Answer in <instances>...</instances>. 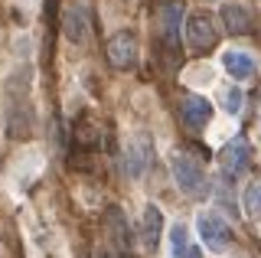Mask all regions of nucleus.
I'll return each instance as SVG.
<instances>
[{"label":"nucleus","mask_w":261,"mask_h":258,"mask_svg":"<svg viewBox=\"0 0 261 258\" xmlns=\"http://www.w3.org/2000/svg\"><path fill=\"white\" fill-rule=\"evenodd\" d=\"M245 213L251 219L261 216V183H248V190H245Z\"/></svg>","instance_id":"obj_15"},{"label":"nucleus","mask_w":261,"mask_h":258,"mask_svg":"<svg viewBox=\"0 0 261 258\" xmlns=\"http://www.w3.org/2000/svg\"><path fill=\"white\" fill-rule=\"evenodd\" d=\"M179 20H183V4L179 0H163L160 4V36L167 53L179 56Z\"/></svg>","instance_id":"obj_5"},{"label":"nucleus","mask_w":261,"mask_h":258,"mask_svg":"<svg viewBox=\"0 0 261 258\" xmlns=\"http://www.w3.org/2000/svg\"><path fill=\"white\" fill-rule=\"evenodd\" d=\"M153 164V144L147 134H137V138L127 141L124 147V170L127 176H144V170Z\"/></svg>","instance_id":"obj_6"},{"label":"nucleus","mask_w":261,"mask_h":258,"mask_svg":"<svg viewBox=\"0 0 261 258\" xmlns=\"http://www.w3.org/2000/svg\"><path fill=\"white\" fill-rule=\"evenodd\" d=\"M173 176H176V187L193 199H206L209 196V180L202 173V164L193 160L190 154H173Z\"/></svg>","instance_id":"obj_1"},{"label":"nucleus","mask_w":261,"mask_h":258,"mask_svg":"<svg viewBox=\"0 0 261 258\" xmlns=\"http://www.w3.org/2000/svg\"><path fill=\"white\" fill-rule=\"evenodd\" d=\"M160 229H163V216H160V209L157 206H147L144 209V242H147V248H157V242H160Z\"/></svg>","instance_id":"obj_11"},{"label":"nucleus","mask_w":261,"mask_h":258,"mask_svg":"<svg viewBox=\"0 0 261 258\" xmlns=\"http://www.w3.org/2000/svg\"><path fill=\"white\" fill-rule=\"evenodd\" d=\"M222 108L228 111V115H239V108H242V92H239V88H225Z\"/></svg>","instance_id":"obj_16"},{"label":"nucleus","mask_w":261,"mask_h":258,"mask_svg":"<svg viewBox=\"0 0 261 258\" xmlns=\"http://www.w3.org/2000/svg\"><path fill=\"white\" fill-rule=\"evenodd\" d=\"M222 66L232 79H239V82H245V79L255 75V59H251L248 53H225L222 56Z\"/></svg>","instance_id":"obj_10"},{"label":"nucleus","mask_w":261,"mask_h":258,"mask_svg":"<svg viewBox=\"0 0 261 258\" xmlns=\"http://www.w3.org/2000/svg\"><path fill=\"white\" fill-rule=\"evenodd\" d=\"M251 164V147H248V138L245 134H239V138H232L222 147V173L228 176V183L235 180V176H242L245 170H248Z\"/></svg>","instance_id":"obj_4"},{"label":"nucleus","mask_w":261,"mask_h":258,"mask_svg":"<svg viewBox=\"0 0 261 258\" xmlns=\"http://www.w3.org/2000/svg\"><path fill=\"white\" fill-rule=\"evenodd\" d=\"M186 39H190V49L196 53H212L219 43L216 23H212L209 13H193L190 23H186Z\"/></svg>","instance_id":"obj_3"},{"label":"nucleus","mask_w":261,"mask_h":258,"mask_svg":"<svg viewBox=\"0 0 261 258\" xmlns=\"http://www.w3.org/2000/svg\"><path fill=\"white\" fill-rule=\"evenodd\" d=\"M196 229H199L202 245L212 248V252H225L228 239H232L225 219H222V216H216V213H199V216H196Z\"/></svg>","instance_id":"obj_2"},{"label":"nucleus","mask_w":261,"mask_h":258,"mask_svg":"<svg viewBox=\"0 0 261 258\" xmlns=\"http://www.w3.org/2000/svg\"><path fill=\"white\" fill-rule=\"evenodd\" d=\"M108 62L114 69H130L137 62V39H134V33H114L111 39H108Z\"/></svg>","instance_id":"obj_7"},{"label":"nucleus","mask_w":261,"mask_h":258,"mask_svg":"<svg viewBox=\"0 0 261 258\" xmlns=\"http://www.w3.org/2000/svg\"><path fill=\"white\" fill-rule=\"evenodd\" d=\"M219 17H222L225 30H228L232 36H245V33H251V17H248V10H245V7H239V4H225Z\"/></svg>","instance_id":"obj_9"},{"label":"nucleus","mask_w":261,"mask_h":258,"mask_svg":"<svg viewBox=\"0 0 261 258\" xmlns=\"http://www.w3.org/2000/svg\"><path fill=\"white\" fill-rule=\"evenodd\" d=\"M212 118V101L202 98V95H190V98L183 101V124L190 127V131H202V127L209 124Z\"/></svg>","instance_id":"obj_8"},{"label":"nucleus","mask_w":261,"mask_h":258,"mask_svg":"<svg viewBox=\"0 0 261 258\" xmlns=\"http://www.w3.org/2000/svg\"><path fill=\"white\" fill-rule=\"evenodd\" d=\"M170 245H173V258H202V248L190 245V232L183 225H176L170 232Z\"/></svg>","instance_id":"obj_12"},{"label":"nucleus","mask_w":261,"mask_h":258,"mask_svg":"<svg viewBox=\"0 0 261 258\" xmlns=\"http://www.w3.org/2000/svg\"><path fill=\"white\" fill-rule=\"evenodd\" d=\"M62 33L69 36L72 43H82L85 30H82V10H79V7H72V10L62 13Z\"/></svg>","instance_id":"obj_13"},{"label":"nucleus","mask_w":261,"mask_h":258,"mask_svg":"<svg viewBox=\"0 0 261 258\" xmlns=\"http://www.w3.org/2000/svg\"><path fill=\"white\" fill-rule=\"evenodd\" d=\"M108 225H111V236L121 248L130 245V236H127V222L121 219V209H108Z\"/></svg>","instance_id":"obj_14"}]
</instances>
